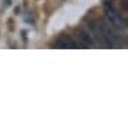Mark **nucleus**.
Masks as SVG:
<instances>
[{"label": "nucleus", "mask_w": 128, "mask_h": 128, "mask_svg": "<svg viewBox=\"0 0 128 128\" xmlns=\"http://www.w3.org/2000/svg\"><path fill=\"white\" fill-rule=\"evenodd\" d=\"M55 47H58V48H76L78 46H76V43L70 38V36H62V38L56 42Z\"/></svg>", "instance_id": "nucleus-4"}, {"label": "nucleus", "mask_w": 128, "mask_h": 128, "mask_svg": "<svg viewBox=\"0 0 128 128\" xmlns=\"http://www.w3.org/2000/svg\"><path fill=\"white\" fill-rule=\"evenodd\" d=\"M92 27H94V30L98 34V36L102 39V42L106 43L108 47H114L118 43V36L114 34V31L111 30V27L108 24H106L102 20H99L95 24H92Z\"/></svg>", "instance_id": "nucleus-1"}, {"label": "nucleus", "mask_w": 128, "mask_h": 128, "mask_svg": "<svg viewBox=\"0 0 128 128\" xmlns=\"http://www.w3.org/2000/svg\"><path fill=\"white\" fill-rule=\"evenodd\" d=\"M78 40H79V44L82 47H84V48H90V47H92V40H91V36L87 34L84 30H79L78 31Z\"/></svg>", "instance_id": "nucleus-3"}, {"label": "nucleus", "mask_w": 128, "mask_h": 128, "mask_svg": "<svg viewBox=\"0 0 128 128\" xmlns=\"http://www.w3.org/2000/svg\"><path fill=\"white\" fill-rule=\"evenodd\" d=\"M104 12H106V16H107L108 22H110L115 28H119V30L126 28V22H124L123 16L119 14L118 10H116L112 4L104 3Z\"/></svg>", "instance_id": "nucleus-2"}]
</instances>
